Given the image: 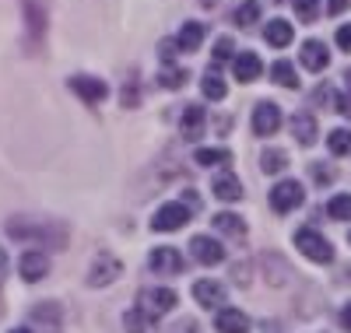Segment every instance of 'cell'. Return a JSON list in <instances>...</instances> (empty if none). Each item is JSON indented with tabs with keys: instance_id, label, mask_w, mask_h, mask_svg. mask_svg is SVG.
<instances>
[{
	"instance_id": "33",
	"label": "cell",
	"mask_w": 351,
	"mask_h": 333,
	"mask_svg": "<svg viewBox=\"0 0 351 333\" xmlns=\"http://www.w3.org/2000/svg\"><path fill=\"white\" fill-rule=\"evenodd\" d=\"M295 14H299L302 21H316V14H319V0H295Z\"/></svg>"
},
{
	"instance_id": "23",
	"label": "cell",
	"mask_w": 351,
	"mask_h": 333,
	"mask_svg": "<svg viewBox=\"0 0 351 333\" xmlns=\"http://www.w3.org/2000/svg\"><path fill=\"white\" fill-rule=\"evenodd\" d=\"M200 92H204V99L221 102V99H225V92H228V84H225V77H221V74L208 71V74H204V81H200Z\"/></svg>"
},
{
	"instance_id": "16",
	"label": "cell",
	"mask_w": 351,
	"mask_h": 333,
	"mask_svg": "<svg viewBox=\"0 0 351 333\" xmlns=\"http://www.w3.org/2000/svg\"><path fill=\"white\" fill-rule=\"evenodd\" d=\"M211 190H215V197H218V200H225V204H236V200H243V183H239V179L232 175L228 169L215 175Z\"/></svg>"
},
{
	"instance_id": "41",
	"label": "cell",
	"mask_w": 351,
	"mask_h": 333,
	"mask_svg": "<svg viewBox=\"0 0 351 333\" xmlns=\"http://www.w3.org/2000/svg\"><path fill=\"white\" fill-rule=\"evenodd\" d=\"M344 92H351V67L344 71Z\"/></svg>"
},
{
	"instance_id": "24",
	"label": "cell",
	"mask_w": 351,
	"mask_h": 333,
	"mask_svg": "<svg viewBox=\"0 0 351 333\" xmlns=\"http://www.w3.org/2000/svg\"><path fill=\"white\" fill-rule=\"evenodd\" d=\"M260 169H263V172H285V169H288V155H285L281 147H267V151L260 155Z\"/></svg>"
},
{
	"instance_id": "19",
	"label": "cell",
	"mask_w": 351,
	"mask_h": 333,
	"mask_svg": "<svg viewBox=\"0 0 351 333\" xmlns=\"http://www.w3.org/2000/svg\"><path fill=\"white\" fill-rule=\"evenodd\" d=\"M263 39H267L271 46H278V49H285V46L291 42V25H288L285 18L267 21V25H263Z\"/></svg>"
},
{
	"instance_id": "6",
	"label": "cell",
	"mask_w": 351,
	"mask_h": 333,
	"mask_svg": "<svg viewBox=\"0 0 351 333\" xmlns=\"http://www.w3.org/2000/svg\"><path fill=\"white\" fill-rule=\"evenodd\" d=\"M186 221H190V207H186L183 200H180V204H162V207L155 210L152 228H155V232H180Z\"/></svg>"
},
{
	"instance_id": "38",
	"label": "cell",
	"mask_w": 351,
	"mask_h": 333,
	"mask_svg": "<svg viewBox=\"0 0 351 333\" xmlns=\"http://www.w3.org/2000/svg\"><path fill=\"white\" fill-rule=\"evenodd\" d=\"M348 8V0H327V14H341Z\"/></svg>"
},
{
	"instance_id": "7",
	"label": "cell",
	"mask_w": 351,
	"mask_h": 333,
	"mask_svg": "<svg viewBox=\"0 0 351 333\" xmlns=\"http://www.w3.org/2000/svg\"><path fill=\"white\" fill-rule=\"evenodd\" d=\"M71 92L81 95L88 106H99V102L109 95V88H106V81L95 77V74H74V77H71Z\"/></svg>"
},
{
	"instance_id": "1",
	"label": "cell",
	"mask_w": 351,
	"mask_h": 333,
	"mask_svg": "<svg viewBox=\"0 0 351 333\" xmlns=\"http://www.w3.org/2000/svg\"><path fill=\"white\" fill-rule=\"evenodd\" d=\"M172 306H176V291L172 288H162V284H155V288H144L141 291V298H137V309L148 316L152 323L155 319H162L165 312H172Z\"/></svg>"
},
{
	"instance_id": "17",
	"label": "cell",
	"mask_w": 351,
	"mask_h": 333,
	"mask_svg": "<svg viewBox=\"0 0 351 333\" xmlns=\"http://www.w3.org/2000/svg\"><path fill=\"white\" fill-rule=\"evenodd\" d=\"M215 326H218V333H246V330H250V319H246V312L225 306V309H218Z\"/></svg>"
},
{
	"instance_id": "37",
	"label": "cell",
	"mask_w": 351,
	"mask_h": 333,
	"mask_svg": "<svg viewBox=\"0 0 351 333\" xmlns=\"http://www.w3.org/2000/svg\"><path fill=\"white\" fill-rule=\"evenodd\" d=\"M337 46H341L344 53H351V25H341V28H337Z\"/></svg>"
},
{
	"instance_id": "20",
	"label": "cell",
	"mask_w": 351,
	"mask_h": 333,
	"mask_svg": "<svg viewBox=\"0 0 351 333\" xmlns=\"http://www.w3.org/2000/svg\"><path fill=\"white\" fill-rule=\"evenodd\" d=\"M291 134H295V140L299 144H313L316 140V119L309 116V112H295V116H291Z\"/></svg>"
},
{
	"instance_id": "25",
	"label": "cell",
	"mask_w": 351,
	"mask_h": 333,
	"mask_svg": "<svg viewBox=\"0 0 351 333\" xmlns=\"http://www.w3.org/2000/svg\"><path fill=\"white\" fill-rule=\"evenodd\" d=\"M193 162H197V165H228L232 155H228L225 147H200L197 155H193Z\"/></svg>"
},
{
	"instance_id": "36",
	"label": "cell",
	"mask_w": 351,
	"mask_h": 333,
	"mask_svg": "<svg viewBox=\"0 0 351 333\" xmlns=\"http://www.w3.org/2000/svg\"><path fill=\"white\" fill-rule=\"evenodd\" d=\"M334 106H337V112H344V116L351 119V92H341V95H334Z\"/></svg>"
},
{
	"instance_id": "14",
	"label": "cell",
	"mask_w": 351,
	"mask_h": 333,
	"mask_svg": "<svg viewBox=\"0 0 351 333\" xmlns=\"http://www.w3.org/2000/svg\"><path fill=\"white\" fill-rule=\"evenodd\" d=\"M260 71H263V64H260V56L256 53H236V60H232V74H236V81H243V84H250V81H256L260 77Z\"/></svg>"
},
{
	"instance_id": "11",
	"label": "cell",
	"mask_w": 351,
	"mask_h": 333,
	"mask_svg": "<svg viewBox=\"0 0 351 333\" xmlns=\"http://www.w3.org/2000/svg\"><path fill=\"white\" fill-rule=\"evenodd\" d=\"M18 274L25 278V281H43L46 274H49V256L43 253V249H28V253H21V260H18Z\"/></svg>"
},
{
	"instance_id": "8",
	"label": "cell",
	"mask_w": 351,
	"mask_h": 333,
	"mask_svg": "<svg viewBox=\"0 0 351 333\" xmlns=\"http://www.w3.org/2000/svg\"><path fill=\"white\" fill-rule=\"evenodd\" d=\"M148 267L155 270V274H162V278H172V274H180L186 263H183V256H180L176 246H162V249H152Z\"/></svg>"
},
{
	"instance_id": "31",
	"label": "cell",
	"mask_w": 351,
	"mask_h": 333,
	"mask_svg": "<svg viewBox=\"0 0 351 333\" xmlns=\"http://www.w3.org/2000/svg\"><path fill=\"white\" fill-rule=\"evenodd\" d=\"M158 77H162L165 88H180V84L186 81V71H183V67H172V64H162V74H158Z\"/></svg>"
},
{
	"instance_id": "12",
	"label": "cell",
	"mask_w": 351,
	"mask_h": 333,
	"mask_svg": "<svg viewBox=\"0 0 351 333\" xmlns=\"http://www.w3.org/2000/svg\"><path fill=\"white\" fill-rule=\"evenodd\" d=\"M49 232H53V225H32L25 218H11L8 221V235L11 238H25V242H49Z\"/></svg>"
},
{
	"instance_id": "3",
	"label": "cell",
	"mask_w": 351,
	"mask_h": 333,
	"mask_svg": "<svg viewBox=\"0 0 351 333\" xmlns=\"http://www.w3.org/2000/svg\"><path fill=\"white\" fill-rule=\"evenodd\" d=\"M120 274H123V263L116 260L112 253H99V256L92 260V267H88V288H106V284H112Z\"/></svg>"
},
{
	"instance_id": "43",
	"label": "cell",
	"mask_w": 351,
	"mask_h": 333,
	"mask_svg": "<svg viewBox=\"0 0 351 333\" xmlns=\"http://www.w3.org/2000/svg\"><path fill=\"white\" fill-rule=\"evenodd\" d=\"M348 242H351V232H348Z\"/></svg>"
},
{
	"instance_id": "22",
	"label": "cell",
	"mask_w": 351,
	"mask_h": 333,
	"mask_svg": "<svg viewBox=\"0 0 351 333\" xmlns=\"http://www.w3.org/2000/svg\"><path fill=\"white\" fill-rule=\"evenodd\" d=\"M180 130H183V137H200V130H204V109L200 106H183Z\"/></svg>"
},
{
	"instance_id": "27",
	"label": "cell",
	"mask_w": 351,
	"mask_h": 333,
	"mask_svg": "<svg viewBox=\"0 0 351 333\" xmlns=\"http://www.w3.org/2000/svg\"><path fill=\"white\" fill-rule=\"evenodd\" d=\"M327 147H330V155H337V158H348V155H351V130H330V137H327Z\"/></svg>"
},
{
	"instance_id": "10",
	"label": "cell",
	"mask_w": 351,
	"mask_h": 333,
	"mask_svg": "<svg viewBox=\"0 0 351 333\" xmlns=\"http://www.w3.org/2000/svg\"><path fill=\"white\" fill-rule=\"evenodd\" d=\"M190 253H193V260H197V263H204V267H215V263H221V260H225L221 242H218V238H211V235H193V238H190Z\"/></svg>"
},
{
	"instance_id": "5",
	"label": "cell",
	"mask_w": 351,
	"mask_h": 333,
	"mask_svg": "<svg viewBox=\"0 0 351 333\" xmlns=\"http://www.w3.org/2000/svg\"><path fill=\"white\" fill-rule=\"evenodd\" d=\"M21 14H25V25H28L32 42H43L46 25H49V4L46 0H21Z\"/></svg>"
},
{
	"instance_id": "13",
	"label": "cell",
	"mask_w": 351,
	"mask_h": 333,
	"mask_svg": "<svg viewBox=\"0 0 351 333\" xmlns=\"http://www.w3.org/2000/svg\"><path fill=\"white\" fill-rule=\"evenodd\" d=\"M193 298H197V306H204V309H218V306H225L228 291L218 281H197L193 284Z\"/></svg>"
},
{
	"instance_id": "28",
	"label": "cell",
	"mask_w": 351,
	"mask_h": 333,
	"mask_svg": "<svg viewBox=\"0 0 351 333\" xmlns=\"http://www.w3.org/2000/svg\"><path fill=\"white\" fill-rule=\"evenodd\" d=\"M271 77L285 88H299V77H295V67L288 64V60H274V67H271Z\"/></svg>"
},
{
	"instance_id": "21",
	"label": "cell",
	"mask_w": 351,
	"mask_h": 333,
	"mask_svg": "<svg viewBox=\"0 0 351 333\" xmlns=\"http://www.w3.org/2000/svg\"><path fill=\"white\" fill-rule=\"evenodd\" d=\"M200 42H204V25L200 21H186L180 28V36H176V46H180L183 53H193Z\"/></svg>"
},
{
	"instance_id": "2",
	"label": "cell",
	"mask_w": 351,
	"mask_h": 333,
	"mask_svg": "<svg viewBox=\"0 0 351 333\" xmlns=\"http://www.w3.org/2000/svg\"><path fill=\"white\" fill-rule=\"evenodd\" d=\"M295 246L302 249V256L306 260H313V263H330L334 260V246L319 235L316 228H299L295 232Z\"/></svg>"
},
{
	"instance_id": "26",
	"label": "cell",
	"mask_w": 351,
	"mask_h": 333,
	"mask_svg": "<svg viewBox=\"0 0 351 333\" xmlns=\"http://www.w3.org/2000/svg\"><path fill=\"white\" fill-rule=\"evenodd\" d=\"M327 214H330L334 221H351V193H337V197H330Z\"/></svg>"
},
{
	"instance_id": "29",
	"label": "cell",
	"mask_w": 351,
	"mask_h": 333,
	"mask_svg": "<svg viewBox=\"0 0 351 333\" xmlns=\"http://www.w3.org/2000/svg\"><path fill=\"white\" fill-rule=\"evenodd\" d=\"M123 326H127V333H148V326H152V319L144 316L141 309H130L127 316H123Z\"/></svg>"
},
{
	"instance_id": "32",
	"label": "cell",
	"mask_w": 351,
	"mask_h": 333,
	"mask_svg": "<svg viewBox=\"0 0 351 333\" xmlns=\"http://www.w3.org/2000/svg\"><path fill=\"white\" fill-rule=\"evenodd\" d=\"M215 64H225V60H236V42H232L228 36H221L218 42H215Z\"/></svg>"
},
{
	"instance_id": "40",
	"label": "cell",
	"mask_w": 351,
	"mask_h": 333,
	"mask_svg": "<svg viewBox=\"0 0 351 333\" xmlns=\"http://www.w3.org/2000/svg\"><path fill=\"white\" fill-rule=\"evenodd\" d=\"M4 274H8V256H4V249H0V281H4Z\"/></svg>"
},
{
	"instance_id": "42",
	"label": "cell",
	"mask_w": 351,
	"mask_h": 333,
	"mask_svg": "<svg viewBox=\"0 0 351 333\" xmlns=\"http://www.w3.org/2000/svg\"><path fill=\"white\" fill-rule=\"evenodd\" d=\"M8 333H32V330H28V326H14V330H8Z\"/></svg>"
},
{
	"instance_id": "30",
	"label": "cell",
	"mask_w": 351,
	"mask_h": 333,
	"mask_svg": "<svg viewBox=\"0 0 351 333\" xmlns=\"http://www.w3.org/2000/svg\"><path fill=\"white\" fill-rule=\"evenodd\" d=\"M256 18H260V4H256V0H246V4L236 8V25L246 28V25H253Z\"/></svg>"
},
{
	"instance_id": "4",
	"label": "cell",
	"mask_w": 351,
	"mask_h": 333,
	"mask_svg": "<svg viewBox=\"0 0 351 333\" xmlns=\"http://www.w3.org/2000/svg\"><path fill=\"white\" fill-rule=\"evenodd\" d=\"M306 193H302V183H295V179H285V183H278L271 190V207L278 210V214H291L295 207H302Z\"/></svg>"
},
{
	"instance_id": "39",
	"label": "cell",
	"mask_w": 351,
	"mask_h": 333,
	"mask_svg": "<svg viewBox=\"0 0 351 333\" xmlns=\"http://www.w3.org/2000/svg\"><path fill=\"white\" fill-rule=\"evenodd\" d=\"M341 326L351 333V301H348V306H344V312H341Z\"/></svg>"
},
{
	"instance_id": "35",
	"label": "cell",
	"mask_w": 351,
	"mask_h": 333,
	"mask_svg": "<svg viewBox=\"0 0 351 333\" xmlns=\"http://www.w3.org/2000/svg\"><path fill=\"white\" fill-rule=\"evenodd\" d=\"M56 316L60 312L53 309V301H43V309H36V319H43V323H56Z\"/></svg>"
},
{
	"instance_id": "34",
	"label": "cell",
	"mask_w": 351,
	"mask_h": 333,
	"mask_svg": "<svg viewBox=\"0 0 351 333\" xmlns=\"http://www.w3.org/2000/svg\"><path fill=\"white\" fill-rule=\"evenodd\" d=\"M313 179H316V183H330V179H334V169H327L324 162H313Z\"/></svg>"
},
{
	"instance_id": "15",
	"label": "cell",
	"mask_w": 351,
	"mask_h": 333,
	"mask_svg": "<svg viewBox=\"0 0 351 333\" xmlns=\"http://www.w3.org/2000/svg\"><path fill=\"white\" fill-rule=\"evenodd\" d=\"M299 60H302V67H306V71H316V74H319V71L330 64V53H327V46L319 42V39H309V42H302Z\"/></svg>"
},
{
	"instance_id": "18",
	"label": "cell",
	"mask_w": 351,
	"mask_h": 333,
	"mask_svg": "<svg viewBox=\"0 0 351 333\" xmlns=\"http://www.w3.org/2000/svg\"><path fill=\"white\" fill-rule=\"evenodd\" d=\"M215 232H221V235H228V238H243L246 235V221L239 218V214H232V210H225V214H215Z\"/></svg>"
},
{
	"instance_id": "9",
	"label": "cell",
	"mask_w": 351,
	"mask_h": 333,
	"mask_svg": "<svg viewBox=\"0 0 351 333\" xmlns=\"http://www.w3.org/2000/svg\"><path fill=\"white\" fill-rule=\"evenodd\" d=\"M281 127V109L274 102H260L253 109V134L256 137H274Z\"/></svg>"
}]
</instances>
